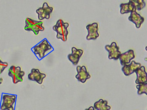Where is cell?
<instances>
[{
	"label": "cell",
	"instance_id": "7c38bea8",
	"mask_svg": "<svg viewBox=\"0 0 147 110\" xmlns=\"http://www.w3.org/2000/svg\"><path fill=\"white\" fill-rule=\"evenodd\" d=\"M141 66V63H137L134 61H132L130 64L124 65L122 68V71L125 76H129L133 74Z\"/></svg>",
	"mask_w": 147,
	"mask_h": 110
},
{
	"label": "cell",
	"instance_id": "44dd1931",
	"mask_svg": "<svg viewBox=\"0 0 147 110\" xmlns=\"http://www.w3.org/2000/svg\"><path fill=\"white\" fill-rule=\"evenodd\" d=\"M85 110H95L94 108L93 107H90L89 108H88V109H86Z\"/></svg>",
	"mask_w": 147,
	"mask_h": 110
},
{
	"label": "cell",
	"instance_id": "d6986e66",
	"mask_svg": "<svg viewBox=\"0 0 147 110\" xmlns=\"http://www.w3.org/2000/svg\"><path fill=\"white\" fill-rule=\"evenodd\" d=\"M136 88L138 89L137 93L139 95L144 93L147 95V83L144 84H140L137 85Z\"/></svg>",
	"mask_w": 147,
	"mask_h": 110
},
{
	"label": "cell",
	"instance_id": "277c9868",
	"mask_svg": "<svg viewBox=\"0 0 147 110\" xmlns=\"http://www.w3.org/2000/svg\"><path fill=\"white\" fill-rule=\"evenodd\" d=\"M25 74V72L21 71L20 66L16 67L14 66H11L9 69L8 76L11 78L12 82L14 84L23 82V77Z\"/></svg>",
	"mask_w": 147,
	"mask_h": 110
},
{
	"label": "cell",
	"instance_id": "7a4b0ae2",
	"mask_svg": "<svg viewBox=\"0 0 147 110\" xmlns=\"http://www.w3.org/2000/svg\"><path fill=\"white\" fill-rule=\"evenodd\" d=\"M42 21H35L31 18H28L26 20V26L24 30L28 31H32L36 35L39 34V32L44 30Z\"/></svg>",
	"mask_w": 147,
	"mask_h": 110
},
{
	"label": "cell",
	"instance_id": "9c48e42d",
	"mask_svg": "<svg viewBox=\"0 0 147 110\" xmlns=\"http://www.w3.org/2000/svg\"><path fill=\"white\" fill-rule=\"evenodd\" d=\"M46 77L44 73H41L38 69L32 68L31 73L28 76V78L30 80L35 81L41 85L43 82V79Z\"/></svg>",
	"mask_w": 147,
	"mask_h": 110
},
{
	"label": "cell",
	"instance_id": "ac0fdd59",
	"mask_svg": "<svg viewBox=\"0 0 147 110\" xmlns=\"http://www.w3.org/2000/svg\"><path fill=\"white\" fill-rule=\"evenodd\" d=\"M131 1L135 6L136 10H142L146 7V3L144 0H131Z\"/></svg>",
	"mask_w": 147,
	"mask_h": 110
},
{
	"label": "cell",
	"instance_id": "5bb4252c",
	"mask_svg": "<svg viewBox=\"0 0 147 110\" xmlns=\"http://www.w3.org/2000/svg\"><path fill=\"white\" fill-rule=\"evenodd\" d=\"M137 74V78L135 82L137 84H144L147 83V73L144 66H141L135 71Z\"/></svg>",
	"mask_w": 147,
	"mask_h": 110
},
{
	"label": "cell",
	"instance_id": "2e32d148",
	"mask_svg": "<svg viewBox=\"0 0 147 110\" xmlns=\"http://www.w3.org/2000/svg\"><path fill=\"white\" fill-rule=\"evenodd\" d=\"M120 13L121 14L132 13L136 11V8L131 0L128 3H122L120 5Z\"/></svg>",
	"mask_w": 147,
	"mask_h": 110
},
{
	"label": "cell",
	"instance_id": "e0dca14e",
	"mask_svg": "<svg viewBox=\"0 0 147 110\" xmlns=\"http://www.w3.org/2000/svg\"><path fill=\"white\" fill-rule=\"evenodd\" d=\"M108 102L106 100L100 99L95 102L94 108L96 110H110L111 107L108 105Z\"/></svg>",
	"mask_w": 147,
	"mask_h": 110
},
{
	"label": "cell",
	"instance_id": "9a60e30c",
	"mask_svg": "<svg viewBox=\"0 0 147 110\" xmlns=\"http://www.w3.org/2000/svg\"><path fill=\"white\" fill-rule=\"evenodd\" d=\"M129 20L134 23L136 28L139 29L144 21V18L136 11L132 12L129 17Z\"/></svg>",
	"mask_w": 147,
	"mask_h": 110
},
{
	"label": "cell",
	"instance_id": "8992f818",
	"mask_svg": "<svg viewBox=\"0 0 147 110\" xmlns=\"http://www.w3.org/2000/svg\"><path fill=\"white\" fill-rule=\"evenodd\" d=\"M53 10V7L49 6L47 3H44L42 7H40L36 10V12L38 14V19L40 21L44 19H49L50 14L52 13Z\"/></svg>",
	"mask_w": 147,
	"mask_h": 110
},
{
	"label": "cell",
	"instance_id": "30bf717a",
	"mask_svg": "<svg viewBox=\"0 0 147 110\" xmlns=\"http://www.w3.org/2000/svg\"><path fill=\"white\" fill-rule=\"evenodd\" d=\"M88 30V35L86 37L88 40H96L99 36L98 33V25L97 23L89 24L86 26Z\"/></svg>",
	"mask_w": 147,
	"mask_h": 110
},
{
	"label": "cell",
	"instance_id": "5b68a950",
	"mask_svg": "<svg viewBox=\"0 0 147 110\" xmlns=\"http://www.w3.org/2000/svg\"><path fill=\"white\" fill-rule=\"evenodd\" d=\"M52 46L48 43L47 40H42L38 45L33 48L35 54L38 55L40 59L42 58L45 56V53L47 51L52 49Z\"/></svg>",
	"mask_w": 147,
	"mask_h": 110
},
{
	"label": "cell",
	"instance_id": "6da1fadb",
	"mask_svg": "<svg viewBox=\"0 0 147 110\" xmlns=\"http://www.w3.org/2000/svg\"><path fill=\"white\" fill-rule=\"evenodd\" d=\"M69 24L65 23L63 20L59 19L58 20L56 25L53 27V29L57 32V37L58 39H60L64 42L67 40V36L68 34L67 28Z\"/></svg>",
	"mask_w": 147,
	"mask_h": 110
},
{
	"label": "cell",
	"instance_id": "ba28073f",
	"mask_svg": "<svg viewBox=\"0 0 147 110\" xmlns=\"http://www.w3.org/2000/svg\"><path fill=\"white\" fill-rule=\"evenodd\" d=\"M77 74L76 78L79 81L84 83L86 82L88 79L91 78L89 73L87 71V68L84 66H78L76 67Z\"/></svg>",
	"mask_w": 147,
	"mask_h": 110
},
{
	"label": "cell",
	"instance_id": "ffe728a7",
	"mask_svg": "<svg viewBox=\"0 0 147 110\" xmlns=\"http://www.w3.org/2000/svg\"><path fill=\"white\" fill-rule=\"evenodd\" d=\"M8 64L6 62H3L0 59V74L3 72L5 69L8 66Z\"/></svg>",
	"mask_w": 147,
	"mask_h": 110
},
{
	"label": "cell",
	"instance_id": "3957f363",
	"mask_svg": "<svg viewBox=\"0 0 147 110\" xmlns=\"http://www.w3.org/2000/svg\"><path fill=\"white\" fill-rule=\"evenodd\" d=\"M16 99V95L3 93L0 110H14L13 105Z\"/></svg>",
	"mask_w": 147,
	"mask_h": 110
},
{
	"label": "cell",
	"instance_id": "8fae6325",
	"mask_svg": "<svg viewBox=\"0 0 147 110\" xmlns=\"http://www.w3.org/2000/svg\"><path fill=\"white\" fill-rule=\"evenodd\" d=\"M83 53V50H78L75 47H73L71 48V54H69L67 56L68 59L74 65H77Z\"/></svg>",
	"mask_w": 147,
	"mask_h": 110
},
{
	"label": "cell",
	"instance_id": "52a82bcc",
	"mask_svg": "<svg viewBox=\"0 0 147 110\" xmlns=\"http://www.w3.org/2000/svg\"><path fill=\"white\" fill-rule=\"evenodd\" d=\"M105 49L109 53L108 58L109 59L117 60L119 59L121 53L119 50V48L117 46L115 42H112L110 45H106Z\"/></svg>",
	"mask_w": 147,
	"mask_h": 110
},
{
	"label": "cell",
	"instance_id": "4fadbf2b",
	"mask_svg": "<svg viewBox=\"0 0 147 110\" xmlns=\"http://www.w3.org/2000/svg\"><path fill=\"white\" fill-rule=\"evenodd\" d=\"M134 58L135 55L134 51L130 50L123 54H121L119 59L120 61L121 64L124 66L130 63L131 60L134 59Z\"/></svg>",
	"mask_w": 147,
	"mask_h": 110
}]
</instances>
